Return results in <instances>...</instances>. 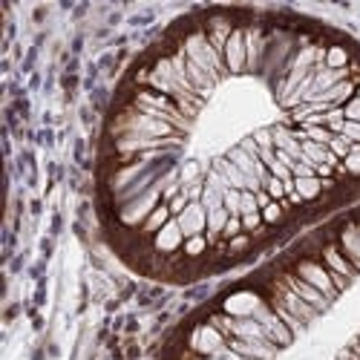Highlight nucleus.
I'll return each mask as SVG.
<instances>
[{
    "instance_id": "nucleus-17",
    "label": "nucleus",
    "mask_w": 360,
    "mask_h": 360,
    "mask_svg": "<svg viewBox=\"0 0 360 360\" xmlns=\"http://www.w3.org/2000/svg\"><path fill=\"white\" fill-rule=\"evenodd\" d=\"M208 237L205 234H199V237H190V239H185V245H182V251H185V257L188 259H199L205 251H208Z\"/></svg>"
},
{
    "instance_id": "nucleus-9",
    "label": "nucleus",
    "mask_w": 360,
    "mask_h": 360,
    "mask_svg": "<svg viewBox=\"0 0 360 360\" xmlns=\"http://www.w3.org/2000/svg\"><path fill=\"white\" fill-rule=\"evenodd\" d=\"M228 349L242 354V357H254V360H274L277 357V346L271 340H228Z\"/></svg>"
},
{
    "instance_id": "nucleus-8",
    "label": "nucleus",
    "mask_w": 360,
    "mask_h": 360,
    "mask_svg": "<svg viewBox=\"0 0 360 360\" xmlns=\"http://www.w3.org/2000/svg\"><path fill=\"white\" fill-rule=\"evenodd\" d=\"M176 222H179V228H182L185 239L199 237V234L208 231V210L202 208V202H190V205L185 208V214L176 217Z\"/></svg>"
},
{
    "instance_id": "nucleus-10",
    "label": "nucleus",
    "mask_w": 360,
    "mask_h": 360,
    "mask_svg": "<svg viewBox=\"0 0 360 360\" xmlns=\"http://www.w3.org/2000/svg\"><path fill=\"white\" fill-rule=\"evenodd\" d=\"M182 245H185V234H182V228H179L176 219H170V222L153 237L156 254H176L179 248H182Z\"/></svg>"
},
{
    "instance_id": "nucleus-19",
    "label": "nucleus",
    "mask_w": 360,
    "mask_h": 360,
    "mask_svg": "<svg viewBox=\"0 0 360 360\" xmlns=\"http://www.w3.org/2000/svg\"><path fill=\"white\" fill-rule=\"evenodd\" d=\"M286 202H271V205H266L259 214H263V222L266 225H277V222H283V217H286Z\"/></svg>"
},
{
    "instance_id": "nucleus-25",
    "label": "nucleus",
    "mask_w": 360,
    "mask_h": 360,
    "mask_svg": "<svg viewBox=\"0 0 360 360\" xmlns=\"http://www.w3.org/2000/svg\"><path fill=\"white\" fill-rule=\"evenodd\" d=\"M251 245V237L248 234H239V237H234V239H228V251L231 254H239V251H245Z\"/></svg>"
},
{
    "instance_id": "nucleus-28",
    "label": "nucleus",
    "mask_w": 360,
    "mask_h": 360,
    "mask_svg": "<svg viewBox=\"0 0 360 360\" xmlns=\"http://www.w3.org/2000/svg\"><path fill=\"white\" fill-rule=\"evenodd\" d=\"M354 225H357V237H360V222H354Z\"/></svg>"
},
{
    "instance_id": "nucleus-14",
    "label": "nucleus",
    "mask_w": 360,
    "mask_h": 360,
    "mask_svg": "<svg viewBox=\"0 0 360 360\" xmlns=\"http://www.w3.org/2000/svg\"><path fill=\"white\" fill-rule=\"evenodd\" d=\"M173 219V214H170V208H168V202H161L156 210H153V214L150 217H147V222L141 225V234L144 237H156L159 231H161V228H165L168 222Z\"/></svg>"
},
{
    "instance_id": "nucleus-21",
    "label": "nucleus",
    "mask_w": 360,
    "mask_h": 360,
    "mask_svg": "<svg viewBox=\"0 0 360 360\" xmlns=\"http://www.w3.org/2000/svg\"><path fill=\"white\" fill-rule=\"evenodd\" d=\"M329 150H332L337 159H346V156L352 153V141H349L346 136H332V141H329Z\"/></svg>"
},
{
    "instance_id": "nucleus-11",
    "label": "nucleus",
    "mask_w": 360,
    "mask_h": 360,
    "mask_svg": "<svg viewBox=\"0 0 360 360\" xmlns=\"http://www.w3.org/2000/svg\"><path fill=\"white\" fill-rule=\"evenodd\" d=\"M337 248H340V254L354 266V271H360V237H357V225H354V222H349V225L340 228Z\"/></svg>"
},
{
    "instance_id": "nucleus-4",
    "label": "nucleus",
    "mask_w": 360,
    "mask_h": 360,
    "mask_svg": "<svg viewBox=\"0 0 360 360\" xmlns=\"http://www.w3.org/2000/svg\"><path fill=\"white\" fill-rule=\"evenodd\" d=\"M268 288H271V294H268V297H274L277 303H280V306L286 308L288 314H294V317H297L303 326H308V323H312V320L320 314L317 308H312V306H308L306 300H300L297 294H294V291H291V288H288L283 280H271V286H268Z\"/></svg>"
},
{
    "instance_id": "nucleus-29",
    "label": "nucleus",
    "mask_w": 360,
    "mask_h": 360,
    "mask_svg": "<svg viewBox=\"0 0 360 360\" xmlns=\"http://www.w3.org/2000/svg\"><path fill=\"white\" fill-rule=\"evenodd\" d=\"M357 346H360V343H357Z\"/></svg>"
},
{
    "instance_id": "nucleus-27",
    "label": "nucleus",
    "mask_w": 360,
    "mask_h": 360,
    "mask_svg": "<svg viewBox=\"0 0 360 360\" xmlns=\"http://www.w3.org/2000/svg\"><path fill=\"white\" fill-rule=\"evenodd\" d=\"M340 136H346L352 144H360V121H346V124H343V133Z\"/></svg>"
},
{
    "instance_id": "nucleus-24",
    "label": "nucleus",
    "mask_w": 360,
    "mask_h": 360,
    "mask_svg": "<svg viewBox=\"0 0 360 360\" xmlns=\"http://www.w3.org/2000/svg\"><path fill=\"white\" fill-rule=\"evenodd\" d=\"M245 214H259L257 193H251V190H242V214L239 217H245Z\"/></svg>"
},
{
    "instance_id": "nucleus-22",
    "label": "nucleus",
    "mask_w": 360,
    "mask_h": 360,
    "mask_svg": "<svg viewBox=\"0 0 360 360\" xmlns=\"http://www.w3.org/2000/svg\"><path fill=\"white\" fill-rule=\"evenodd\" d=\"M266 222H263V214H245L242 217V231L245 234H254V231H259Z\"/></svg>"
},
{
    "instance_id": "nucleus-12",
    "label": "nucleus",
    "mask_w": 360,
    "mask_h": 360,
    "mask_svg": "<svg viewBox=\"0 0 360 360\" xmlns=\"http://www.w3.org/2000/svg\"><path fill=\"white\" fill-rule=\"evenodd\" d=\"M320 263L329 268V271H334V274H343V277H349V280H354V266L349 263L346 257L340 254V248H337V242H326L323 245V251H320Z\"/></svg>"
},
{
    "instance_id": "nucleus-18",
    "label": "nucleus",
    "mask_w": 360,
    "mask_h": 360,
    "mask_svg": "<svg viewBox=\"0 0 360 360\" xmlns=\"http://www.w3.org/2000/svg\"><path fill=\"white\" fill-rule=\"evenodd\" d=\"M222 208H225L231 217H239V214H242V190L228 188L225 196H222Z\"/></svg>"
},
{
    "instance_id": "nucleus-26",
    "label": "nucleus",
    "mask_w": 360,
    "mask_h": 360,
    "mask_svg": "<svg viewBox=\"0 0 360 360\" xmlns=\"http://www.w3.org/2000/svg\"><path fill=\"white\" fill-rule=\"evenodd\" d=\"M343 116H346V121H360V98L354 95L352 101H346V107H343Z\"/></svg>"
},
{
    "instance_id": "nucleus-23",
    "label": "nucleus",
    "mask_w": 360,
    "mask_h": 360,
    "mask_svg": "<svg viewBox=\"0 0 360 360\" xmlns=\"http://www.w3.org/2000/svg\"><path fill=\"white\" fill-rule=\"evenodd\" d=\"M239 234H245V231H242V217H231V219L225 222L222 239H234V237H239Z\"/></svg>"
},
{
    "instance_id": "nucleus-20",
    "label": "nucleus",
    "mask_w": 360,
    "mask_h": 360,
    "mask_svg": "<svg viewBox=\"0 0 360 360\" xmlns=\"http://www.w3.org/2000/svg\"><path fill=\"white\" fill-rule=\"evenodd\" d=\"M263 190L271 196L274 202H286V182H280V179H274L271 173L266 176V182H263Z\"/></svg>"
},
{
    "instance_id": "nucleus-5",
    "label": "nucleus",
    "mask_w": 360,
    "mask_h": 360,
    "mask_svg": "<svg viewBox=\"0 0 360 360\" xmlns=\"http://www.w3.org/2000/svg\"><path fill=\"white\" fill-rule=\"evenodd\" d=\"M294 274H297L300 280H306L308 286H314L329 303L337 297V291L332 286V277H329V268H326L320 259H300V263L294 266Z\"/></svg>"
},
{
    "instance_id": "nucleus-16",
    "label": "nucleus",
    "mask_w": 360,
    "mask_h": 360,
    "mask_svg": "<svg viewBox=\"0 0 360 360\" xmlns=\"http://www.w3.org/2000/svg\"><path fill=\"white\" fill-rule=\"evenodd\" d=\"M228 219H231V214H228L225 208H217V210H210V214H208V239L210 242H214L217 237H222Z\"/></svg>"
},
{
    "instance_id": "nucleus-13",
    "label": "nucleus",
    "mask_w": 360,
    "mask_h": 360,
    "mask_svg": "<svg viewBox=\"0 0 360 360\" xmlns=\"http://www.w3.org/2000/svg\"><path fill=\"white\" fill-rule=\"evenodd\" d=\"M245 49H248V70H257L259 61L266 55V38H263V29L259 26L245 29Z\"/></svg>"
},
{
    "instance_id": "nucleus-15",
    "label": "nucleus",
    "mask_w": 360,
    "mask_h": 360,
    "mask_svg": "<svg viewBox=\"0 0 360 360\" xmlns=\"http://www.w3.org/2000/svg\"><path fill=\"white\" fill-rule=\"evenodd\" d=\"M294 188H297L303 202H314V199H320V196H323V179H317V176H312V179H294Z\"/></svg>"
},
{
    "instance_id": "nucleus-2",
    "label": "nucleus",
    "mask_w": 360,
    "mask_h": 360,
    "mask_svg": "<svg viewBox=\"0 0 360 360\" xmlns=\"http://www.w3.org/2000/svg\"><path fill=\"white\" fill-rule=\"evenodd\" d=\"M228 349V337L217 329L214 323H202L196 326L190 334V352L199 357H222V352Z\"/></svg>"
},
{
    "instance_id": "nucleus-6",
    "label": "nucleus",
    "mask_w": 360,
    "mask_h": 360,
    "mask_svg": "<svg viewBox=\"0 0 360 360\" xmlns=\"http://www.w3.org/2000/svg\"><path fill=\"white\" fill-rule=\"evenodd\" d=\"M222 61H225V70L228 72H242L248 67V49H245V29L237 26L228 38L225 49H222Z\"/></svg>"
},
{
    "instance_id": "nucleus-3",
    "label": "nucleus",
    "mask_w": 360,
    "mask_h": 360,
    "mask_svg": "<svg viewBox=\"0 0 360 360\" xmlns=\"http://www.w3.org/2000/svg\"><path fill=\"white\" fill-rule=\"evenodd\" d=\"M254 320H257L259 326H263V332H266V340H271L277 349H286V346H291V343H294V332L288 329V326H286V323H283L280 317L274 314V308H271V306H268L266 300L257 306V312H254Z\"/></svg>"
},
{
    "instance_id": "nucleus-7",
    "label": "nucleus",
    "mask_w": 360,
    "mask_h": 360,
    "mask_svg": "<svg viewBox=\"0 0 360 360\" xmlns=\"http://www.w3.org/2000/svg\"><path fill=\"white\" fill-rule=\"evenodd\" d=\"M280 280H283V283H286L294 294H297L300 300H306L312 308H317V312H326V308H329V300H326V297H323V294H320L314 286H308L306 280H300V277L294 274V271H286V274L280 277Z\"/></svg>"
},
{
    "instance_id": "nucleus-1",
    "label": "nucleus",
    "mask_w": 360,
    "mask_h": 360,
    "mask_svg": "<svg viewBox=\"0 0 360 360\" xmlns=\"http://www.w3.org/2000/svg\"><path fill=\"white\" fill-rule=\"evenodd\" d=\"M182 52L196 63V67H202L214 81L222 78L225 61H222V55L214 49V43L208 41L205 32H193V35H188V41H185V46H182Z\"/></svg>"
}]
</instances>
